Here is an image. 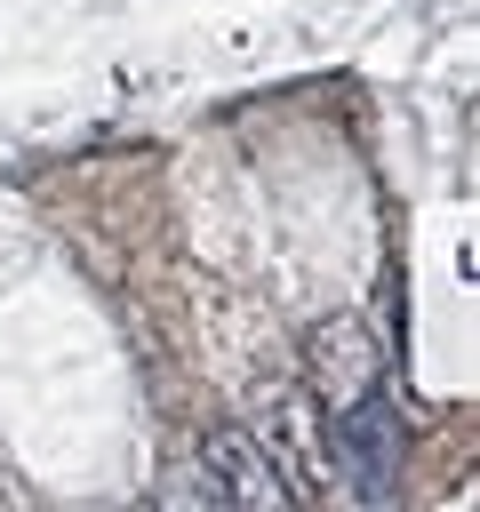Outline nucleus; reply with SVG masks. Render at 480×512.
<instances>
[{
	"label": "nucleus",
	"instance_id": "nucleus-2",
	"mask_svg": "<svg viewBox=\"0 0 480 512\" xmlns=\"http://www.w3.org/2000/svg\"><path fill=\"white\" fill-rule=\"evenodd\" d=\"M304 368H312V384H320L328 408H344V400H360V392H384V344H376V328H368L360 312L320 320L312 344H304Z\"/></svg>",
	"mask_w": 480,
	"mask_h": 512
},
{
	"label": "nucleus",
	"instance_id": "nucleus-1",
	"mask_svg": "<svg viewBox=\"0 0 480 512\" xmlns=\"http://www.w3.org/2000/svg\"><path fill=\"white\" fill-rule=\"evenodd\" d=\"M320 456H328L336 488H352L360 504H384L392 480H400V416L384 408V392H360V400L328 408Z\"/></svg>",
	"mask_w": 480,
	"mask_h": 512
},
{
	"label": "nucleus",
	"instance_id": "nucleus-3",
	"mask_svg": "<svg viewBox=\"0 0 480 512\" xmlns=\"http://www.w3.org/2000/svg\"><path fill=\"white\" fill-rule=\"evenodd\" d=\"M200 464H208V488H216V496H240V504H280V496H288L280 472H272V456H264V440H256L248 424L208 432V440H200Z\"/></svg>",
	"mask_w": 480,
	"mask_h": 512
}]
</instances>
